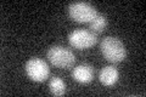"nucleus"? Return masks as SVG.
<instances>
[{
	"label": "nucleus",
	"instance_id": "nucleus-6",
	"mask_svg": "<svg viewBox=\"0 0 146 97\" xmlns=\"http://www.w3.org/2000/svg\"><path fill=\"white\" fill-rule=\"evenodd\" d=\"M72 77L80 84H89L94 79V68L88 63H82L73 68Z\"/></svg>",
	"mask_w": 146,
	"mask_h": 97
},
{
	"label": "nucleus",
	"instance_id": "nucleus-8",
	"mask_svg": "<svg viewBox=\"0 0 146 97\" xmlns=\"http://www.w3.org/2000/svg\"><path fill=\"white\" fill-rule=\"evenodd\" d=\"M49 89L50 92L55 96H62L66 94V82L61 78L52 77L49 81Z\"/></svg>",
	"mask_w": 146,
	"mask_h": 97
},
{
	"label": "nucleus",
	"instance_id": "nucleus-1",
	"mask_svg": "<svg viewBox=\"0 0 146 97\" xmlns=\"http://www.w3.org/2000/svg\"><path fill=\"white\" fill-rule=\"evenodd\" d=\"M100 51L105 59L111 63H121L127 56L124 44L116 36H105L100 44Z\"/></svg>",
	"mask_w": 146,
	"mask_h": 97
},
{
	"label": "nucleus",
	"instance_id": "nucleus-9",
	"mask_svg": "<svg viewBox=\"0 0 146 97\" xmlns=\"http://www.w3.org/2000/svg\"><path fill=\"white\" fill-rule=\"evenodd\" d=\"M106 27H107V18H106V16L100 15V13H98L96 17L89 23V28L95 34L102 33V32L106 29Z\"/></svg>",
	"mask_w": 146,
	"mask_h": 97
},
{
	"label": "nucleus",
	"instance_id": "nucleus-2",
	"mask_svg": "<svg viewBox=\"0 0 146 97\" xmlns=\"http://www.w3.org/2000/svg\"><path fill=\"white\" fill-rule=\"evenodd\" d=\"M50 63L60 69H68L76 63V56L70 49L61 45H54L48 50Z\"/></svg>",
	"mask_w": 146,
	"mask_h": 97
},
{
	"label": "nucleus",
	"instance_id": "nucleus-7",
	"mask_svg": "<svg viewBox=\"0 0 146 97\" xmlns=\"http://www.w3.org/2000/svg\"><path fill=\"white\" fill-rule=\"evenodd\" d=\"M119 78V72L113 66L104 67L99 73V80L105 86H113L118 81Z\"/></svg>",
	"mask_w": 146,
	"mask_h": 97
},
{
	"label": "nucleus",
	"instance_id": "nucleus-5",
	"mask_svg": "<svg viewBox=\"0 0 146 97\" xmlns=\"http://www.w3.org/2000/svg\"><path fill=\"white\" fill-rule=\"evenodd\" d=\"M68 43L77 50H86L98 43V35L86 29H76L68 35Z\"/></svg>",
	"mask_w": 146,
	"mask_h": 97
},
{
	"label": "nucleus",
	"instance_id": "nucleus-4",
	"mask_svg": "<svg viewBox=\"0 0 146 97\" xmlns=\"http://www.w3.org/2000/svg\"><path fill=\"white\" fill-rule=\"evenodd\" d=\"M25 71L27 77L31 80L36 81V82H42L45 81L49 78L50 74V69L48 63L42 58L33 57L27 61L25 66Z\"/></svg>",
	"mask_w": 146,
	"mask_h": 97
},
{
	"label": "nucleus",
	"instance_id": "nucleus-3",
	"mask_svg": "<svg viewBox=\"0 0 146 97\" xmlns=\"http://www.w3.org/2000/svg\"><path fill=\"white\" fill-rule=\"evenodd\" d=\"M68 15L73 21L78 23H89L98 15V11L93 5L88 3H72L68 6Z\"/></svg>",
	"mask_w": 146,
	"mask_h": 97
}]
</instances>
